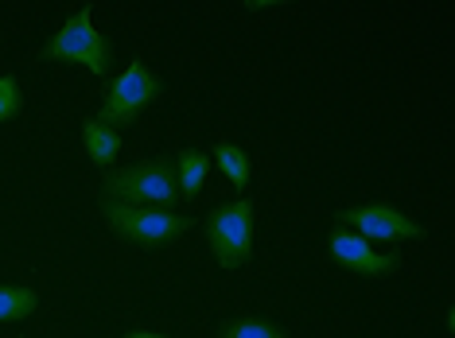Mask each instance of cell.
Returning a JSON list of instances; mask_svg holds the SVG:
<instances>
[{"label":"cell","instance_id":"1","mask_svg":"<svg viewBox=\"0 0 455 338\" xmlns=\"http://www.w3.org/2000/svg\"><path fill=\"white\" fill-rule=\"evenodd\" d=\"M106 202H125L144 210H175L180 207V183H175V163L168 156L132 163V168H109L106 176Z\"/></svg>","mask_w":455,"mask_h":338},{"label":"cell","instance_id":"2","mask_svg":"<svg viewBox=\"0 0 455 338\" xmlns=\"http://www.w3.org/2000/svg\"><path fill=\"white\" fill-rule=\"evenodd\" d=\"M195 225H203V238L226 272L250 264L253 257V202L250 199H234L226 207H214Z\"/></svg>","mask_w":455,"mask_h":338},{"label":"cell","instance_id":"3","mask_svg":"<svg viewBox=\"0 0 455 338\" xmlns=\"http://www.w3.org/2000/svg\"><path fill=\"white\" fill-rule=\"evenodd\" d=\"M39 59H67V63H82L90 75H106L109 70V43L94 28V8H75L51 43L39 47Z\"/></svg>","mask_w":455,"mask_h":338},{"label":"cell","instance_id":"4","mask_svg":"<svg viewBox=\"0 0 455 338\" xmlns=\"http://www.w3.org/2000/svg\"><path fill=\"white\" fill-rule=\"evenodd\" d=\"M160 98V75L152 70L144 59H132L125 67V75H117V82L106 86V101H101V113L98 117L106 125H132L152 101Z\"/></svg>","mask_w":455,"mask_h":338},{"label":"cell","instance_id":"5","mask_svg":"<svg viewBox=\"0 0 455 338\" xmlns=\"http://www.w3.org/2000/svg\"><path fill=\"white\" fill-rule=\"evenodd\" d=\"M106 225L125 241L164 245L195 230V218H183L175 210H144V207H125V202H106Z\"/></svg>","mask_w":455,"mask_h":338},{"label":"cell","instance_id":"6","mask_svg":"<svg viewBox=\"0 0 455 338\" xmlns=\"http://www.w3.org/2000/svg\"><path fill=\"white\" fill-rule=\"evenodd\" d=\"M343 222L355 225L362 241H417V238H428V225L412 222L409 214H401L397 207H389V202L343 210Z\"/></svg>","mask_w":455,"mask_h":338},{"label":"cell","instance_id":"7","mask_svg":"<svg viewBox=\"0 0 455 338\" xmlns=\"http://www.w3.org/2000/svg\"><path fill=\"white\" fill-rule=\"evenodd\" d=\"M327 253L335 264H343L350 272H362V276H389L397 269V257H386V253L370 249V241H362L358 233H350V230H331Z\"/></svg>","mask_w":455,"mask_h":338},{"label":"cell","instance_id":"8","mask_svg":"<svg viewBox=\"0 0 455 338\" xmlns=\"http://www.w3.org/2000/svg\"><path fill=\"white\" fill-rule=\"evenodd\" d=\"M82 148H86V156L98 163V168H113L121 156V137L117 129L106 125L101 117H86V125H82Z\"/></svg>","mask_w":455,"mask_h":338},{"label":"cell","instance_id":"9","mask_svg":"<svg viewBox=\"0 0 455 338\" xmlns=\"http://www.w3.org/2000/svg\"><path fill=\"white\" fill-rule=\"evenodd\" d=\"M175 163V183H180V194L183 199H195V194L203 191L206 176H211V156L206 152H180V156L172 160Z\"/></svg>","mask_w":455,"mask_h":338},{"label":"cell","instance_id":"10","mask_svg":"<svg viewBox=\"0 0 455 338\" xmlns=\"http://www.w3.org/2000/svg\"><path fill=\"white\" fill-rule=\"evenodd\" d=\"M39 307V292L28 284H0V323L28 319Z\"/></svg>","mask_w":455,"mask_h":338},{"label":"cell","instance_id":"11","mask_svg":"<svg viewBox=\"0 0 455 338\" xmlns=\"http://www.w3.org/2000/svg\"><path fill=\"white\" fill-rule=\"evenodd\" d=\"M214 168H222V176L230 179L237 191L250 187L253 168H250V156H245L242 148H234V145H219V148H214Z\"/></svg>","mask_w":455,"mask_h":338},{"label":"cell","instance_id":"12","mask_svg":"<svg viewBox=\"0 0 455 338\" xmlns=\"http://www.w3.org/2000/svg\"><path fill=\"white\" fill-rule=\"evenodd\" d=\"M222 338H284V331L276 323H265L257 315H242L222 331Z\"/></svg>","mask_w":455,"mask_h":338},{"label":"cell","instance_id":"13","mask_svg":"<svg viewBox=\"0 0 455 338\" xmlns=\"http://www.w3.org/2000/svg\"><path fill=\"white\" fill-rule=\"evenodd\" d=\"M24 109V86L12 75H0V121H12Z\"/></svg>","mask_w":455,"mask_h":338},{"label":"cell","instance_id":"14","mask_svg":"<svg viewBox=\"0 0 455 338\" xmlns=\"http://www.w3.org/2000/svg\"><path fill=\"white\" fill-rule=\"evenodd\" d=\"M125 338H164V334H156V331H129Z\"/></svg>","mask_w":455,"mask_h":338}]
</instances>
